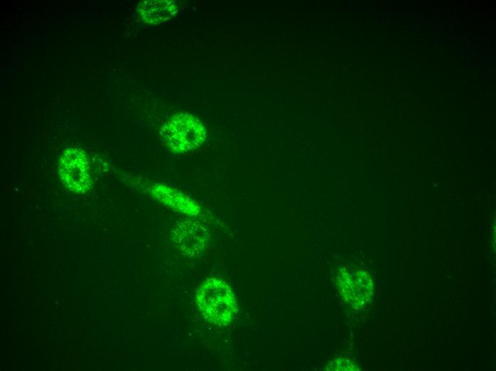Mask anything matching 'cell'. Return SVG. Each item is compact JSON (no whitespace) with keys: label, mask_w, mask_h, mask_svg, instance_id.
<instances>
[{"label":"cell","mask_w":496,"mask_h":371,"mask_svg":"<svg viewBox=\"0 0 496 371\" xmlns=\"http://www.w3.org/2000/svg\"><path fill=\"white\" fill-rule=\"evenodd\" d=\"M197 304L204 317L218 325L229 324L237 312V305L230 287L224 282L210 278L197 290Z\"/></svg>","instance_id":"1"},{"label":"cell","mask_w":496,"mask_h":371,"mask_svg":"<svg viewBox=\"0 0 496 371\" xmlns=\"http://www.w3.org/2000/svg\"><path fill=\"white\" fill-rule=\"evenodd\" d=\"M164 138L175 153H186L199 147L206 138V129L196 117L181 113L170 118L163 128Z\"/></svg>","instance_id":"2"},{"label":"cell","mask_w":496,"mask_h":371,"mask_svg":"<svg viewBox=\"0 0 496 371\" xmlns=\"http://www.w3.org/2000/svg\"><path fill=\"white\" fill-rule=\"evenodd\" d=\"M59 173L64 185L74 192L85 193L91 188L88 161L82 151L66 150L60 159Z\"/></svg>","instance_id":"3"},{"label":"cell","mask_w":496,"mask_h":371,"mask_svg":"<svg viewBox=\"0 0 496 371\" xmlns=\"http://www.w3.org/2000/svg\"><path fill=\"white\" fill-rule=\"evenodd\" d=\"M339 289L343 300L351 307L360 309L371 300L373 285L365 272H341L337 278Z\"/></svg>","instance_id":"4"},{"label":"cell","mask_w":496,"mask_h":371,"mask_svg":"<svg viewBox=\"0 0 496 371\" xmlns=\"http://www.w3.org/2000/svg\"><path fill=\"white\" fill-rule=\"evenodd\" d=\"M175 2L168 0L144 1L138 7V14L148 24H159L172 18L177 12Z\"/></svg>","instance_id":"5"}]
</instances>
